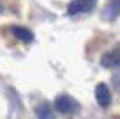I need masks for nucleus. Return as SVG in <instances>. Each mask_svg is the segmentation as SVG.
<instances>
[{
	"instance_id": "2",
	"label": "nucleus",
	"mask_w": 120,
	"mask_h": 119,
	"mask_svg": "<svg viewBox=\"0 0 120 119\" xmlns=\"http://www.w3.org/2000/svg\"><path fill=\"white\" fill-rule=\"evenodd\" d=\"M95 9V2L93 0H74L68 4V15L75 16L81 13H90Z\"/></svg>"
},
{
	"instance_id": "6",
	"label": "nucleus",
	"mask_w": 120,
	"mask_h": 119,
	"mask_svg": "<svg viewBox=\"0 0 120 119\" xmlns=\"http://www.w3.org/2000/svg\"><path fill=\"white\" fill-rule=\"evenodd\" d=\"M120 15V0H113V2H108L102 11V18L106 22H113L116 16Z\"/></svg>"
},
{
	"instance_id": "9",
	"label": "nucleus",
	"mask_w": 120,
	"mask_h": 119,
	"mask_svg": "<svg viewBox=\"0 0 120 119\" xmlns=\"http://www.w3.org/2000/svg\"><path fill=\"white\" fill-rule=\"evenodd\" d=\"M0 13H2V4H0Z\"/></svg>"
},
{
	"instance_id": "4",
	"label": "nucleus",
	"mask_w": 120,
	"mask_h": 119,
	"mask_svg": "<svg viewBox=\"0 0 120 119\" xmlns=\"http://www.w3.org/2000/svg\"><path fill=\"white\" fill-rule=\"evenodd\" d=\"M95 99L100 106H108L111 103V92L106 83H99L95 87Z\"/></svg>"
},
{
	"instance_id": "7",
	"label": "nucleus",
	"mask_w": 120,
	"mask_h": 119,
	"mask_svg": "<svg viewBox=\"0 0 120 119\" xmlns=\"http://www.w3.org/2000/svg\"><path fill=\"white\" fill-rule=\"evenodd\" d=\"M36 115L38 119H56L54 112H52V106L49 103H41L36 106Z\"/></svg>"
},
{
	"instance_id": "8",
	"label": "nucleus",
	"mask_w": 120,
	"mask_h": 119,
	"mask_svg": "<svg viewBox=\"0 0 120 119\" xmlns=\"http://www.w3.org/2000/svg\"><path fill=\"white\" fill-rule=\"evenodd\" d=\"M113 85H115V89L120 92V74H116V76H113Z\"/></svg>"
},
{
	"instance_id": "5",
	"label": "nucleus",
	"mask_w": 120,
	"mask_h": 119,
	"mask_svg": "<svg viewBox=\"0 0 120 119\" xmlns=\"http://www.w3.org/2000/svg\"><path fill=\"white\" fill-rule=\"evenodd\" d=\"M11 33L15 36L16 40H20L23 43H30L32 40H34V34H32V31L29 27H23V25H13L11 27Z\"/></svg>"
},
{
	"instance_id": "1",
	"label": "nucleus",
	"mask_w": 120,
	"mask_h": 119,
	"mask_svg": "<svg viewBox=\"0 0 120 119\" xmlns=\"http://www.w3.org/2000/svg\"><path fill=\"white\" fill-rule=\"evenodd\" d=\"M54 106L61 114H75V112L79 110V103H77L72 96H66V94L57 96L56 101H54Z\"/></svg>"
},
{
	"instance_id": "3",
	"label": "nucleus",
	"mask_w": 120,
	"mask_h": 119,
	"mask_svg": "<svg viewBox=\"0 0 120 119\" xmlns=\"http://www.w3.org/2000/svg\"><path fill=\"white\" fill-rule=\"evenodd\" d=\"M100 65L106 69H120V49H113L100 58Z\"/></svg>"
}]
</instances>
